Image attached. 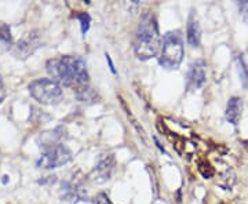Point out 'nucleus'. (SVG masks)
Here are the masks:
<instances>
[{
  "instance_id": "nucleus-1",
  "label": "nucleus",
  "mask_w": 248,
  "mask_h": 204,
  "mask_svg": "<svg viewBox=\"0 0 248 204\" xmlns=\"http://www.w3.org/2000/svg\"><path fill=\"white\" fill-rule=\"evenodd\" d=\"M48 75L60 86L69 87L75 93L89 87L90 76L87 65L79 55H61L46 63Z\"/></svg>"
},
{
  "instance_id": "nucleus-2",
  "label": "nucleus",
  "mask_w": 248,
  "mask_h": 204,
  "mask_svg": "<svg viewBox=\"0 0 248 204\" xmlns=\"http://www.w3.org/2000/svg\"><path fill=\"white\" fill-rule=\"evenodd\" d=\"M161 36H160L159 25L155 14L148 11L142 14L140 24L134 36V51L135 55L142 60H151L160 54L161 50Z\"/></svg>"
},
{
  "instance_id": "nucleus-3",
  "label": "nucleus",
  "mask_w": 248,
  "mask_h": 204,
  "mask_svg": "<svg viewBox=\"0 0 248 204\" xmlns=\"http://www.w3.org/2000/svg\"><path fill=\"white\" fill-rule=\"evenodd\" d=\"M184 60V40L179 31L167 32L159 54V63L164 69H178Z\"/></svg>"
},
{
  "instance_id": "nucleus-4",
  "label": "nucleus",
  "mask_w": 248,
  "mask_h": 204,
  "mask_svg": "<svg viewBox=\"0 0 248 204\" xmlns=\"http://www.w3.org/2000/svg\"><path fill=\"white\" fill-rule=\"evenodd\" d=\"M31 95L42 105H57L63 97L62 87L53 79H36L28 86Z\"/></svg>"
},
{
  "instance_id": "nucleus-5",
  "label": "nucleus",
  "mask_w": 248,
  "mask_h": 204,
  "mask_svg": "<svg viewBox=\"0 0 248 204\" xmlns=\"http://www.w3.org/2000/svg\"><path fill=\"white\" fill-rule=\"evenodd\" d=\"M43 151H45L43 155L36 163V166L39 169H57V167H61L63 164L69 163L72 160V152L62 143L45 148Z\"/></svg>"
},
{
  "instance_id": "nucleus-6",
  "label": "nucleus",
  "mask_w": 248,
  "mask_h": 204,
  "mask_svg": "<svg viewBox=\"0 0 248 204\" xmlns=\"http://www.w3.org/2000/svg\"><path fill=\"white\" fill-rule=\"evenodd\" d=\"M42 46V33L39 31H31L22 36L13 47V54L18 60H27Z\"/></svg>"
},
{
  "instance_id": "nucleus-7",
  "label": "nucleus",
  "mask_w": 248,
  "mask_h": 204,
  "mask_svg": "<svg viewBox=\"0 0 248 204\" xmlns=\"http://www.w3.org/2000/svg\"><path fill=\"white\" fill-rule=\"evenodd\" d=\"M113 170H115V155L110 152L101 153L90 174V178L97 184H104L112 178Z\"/></svg>"
},
{
  "instance_id": "nucleus-8",
  "label": "nucleus",
  "mask_w": 248,
  "mask_h": 204,
  "mask_svg": "<svg viewBox=\"0 0 248 204\" xmlns=\"http://www.w3.org/2000/svg\"><path fill=\"white\" fill-rule=\"evenodd\" d=\"M205 81H207V63L204 60H196L189 66L186 89L189 91H196L202 89Z\"/></svg>"
},
{
  "instance_id": "nucleus-9",
  "label": "nucleus",
  "mask_w": 248,
  "mask_h": 204,
  "mask_svg": "<svg viewBox=\"0 0 248 204\" xmlns=\"http://www.w3.org/2000/svg\"><path fill=\"white\" fill-rule=\"evenodd\" d=\"M62 199L69 203H78V202H86L87 200V192L83 187V182L79 178H72L65 182H62Z\"/></svg>"
},
{
  "instance_id": "nucleus-10",
  "label": "nucleus",
  "mask_w": 248,
  "mask_h": 204,
  "mask_svg": "<svg viewBox=\"0 0 248 204\" xmlns=\"http://www.w3.org/2000/svg\"><path fill=\"white\" fill-rule=\"evenodd\" d=\"M186 39L187 43L192 47H199L202 40V28L199 24V19L196 17L195 11L190 13L187 18V25H186Z\"/></svg>"
},
{
  "instance_id": "nucleus-11",
  "label": "nucleus",
  "mask_w": 248,
  "mask_h": 204,
  "mask_svg": "<svg viewBox=\"0 0 248 204\" xmlns=\"http://www.w3.org/2000/svg\"><path fill=\"white\" fill-rule=\"evenodd\" d=\"M241 109H243V101L239 97H232L228 102L226 107V120L233 126H237L240 122V116H241Z\"/></svg>"
},
{
  "instance_id": "nucleus-12",
  "label": "nucleus",
  "mask_w": 248,
  "mask_h": 204,
  "mask_svg": "<svg viewBox=\"0 0 248 204\" xmlns=\"http://www.w3.org/2000/svg\"><path fill=\"white\" fill-rule=\"evenodd\" d=\"M62 128L61 127H58V128H55L54 131H48V133L42 134V137H40V140H42V148L45 149V148H48V146H54V145H58V143H61V138H62Z\"/></svg>"
},
{
  "instance_id": "nucleus-13",
  "label": "nucleus",
  "mask_w": 248,
  "mask_h": 204,
  "mask_svg": "<svg viewBox=\"0 0 248 204\" xmlns=\"http://www.w3.org/2000/svg\"><path fill=\"white\" fill-rule=\"evenodd\" d=\"M75 95L76 98L81 101V102H89V104H93V102H95L98 99L97 93L94 91V90L91 89V87H86V89L80 90L78 93H75Z\"/></svg>"
},
{
  "instance_id": "nucleus-14",
  "label": "nucleus",
  "mask_w": 248,
  "mask_h": 204,
  "mask_svg": "<svg viewBox=\"0 0 248 204\" xmlns=\"http://www.w3.org/2000/svg\"><path fill=\"white\" fill-rule=\"evenodd\" d=\"M237 66H239L240 81H241L244 89H248V66L241 54L237 55Z\"/></svg>"
},
{
  "instance_id": "nucleus-15",
  "label": "nucleus",
  "mask_w": 248,
  "mask_h": 204,
  "mask_svg": "<svg viewBox=\"0 0 248 204\" xmlns=\"http://www.w3.org/2000/svg\"><path fill=\"white\" fill-rule=\"evenodd\" d=\"M13 43V36H11V29L7 24L0 22V46L3 47H10Z\"/></svg>"
},
{
  "instance_id": "nucleus-16",
  "label": "nucleus",
  "mask_w": 248,
  "mask_h": 204,
  "mask_svg": "<svg viewBox=\"0 0 248 204\" xmlns=\"http://www.w3.org/2000/svg\"><path fill=\"white\" fill-rule=\"evenodd\" d=\"M75 17L79 19L80 22V28H81V33L83 35H86L87 32H89L90 27H91V17H90L89 13H86V11H80L78 13Z\"/></svg>"
},
{
  "instance_id": "nucleus-17",
  "label": "nucleus",
  "mask_w": 248,
  "mask_h": 204,
  "mask_svg": "<svg viewBox=\"0 0 248 204\" xmlns=\"http://www.w3.org/2000/svg\"><path fill=\"white\" fill-rule=\"evenodd\" d=\"M122 105H123L124 110H125V113H127V116H128V119L131 120V125H133L134 127H135V130H137V131L140 133V137H142V140L146 142V133H145V130L142 128V126L138 125V120H137V119L134 117L133 113H131V110H130L128 108L125 107V104H124L123 101H122Z\"/></svg>"
},
{
  "instance_id": "nucleus-18",
  "label": "nucleus",
  "mask_w": 248,
  "mask_h": 204,
  "mask_svg": "<svg viewBox=\"0 0 248 204\" xmlns=\"http://www.w3.org/2000/svg\"><path fill=\"white\" fill-rule=\"evenodd\" d=\"M95 204H113L112 203V200L108 197V195H105V193H98L97 196H95Z\"/></svg>"
},
{
  "instance_id": "nucleus-19",
  "label": "nucleus",
  "mask_w": 248,
  "mask_h": 204,
  "mask_svg": "<svg viewBox=\"0 0 248 204\" xmlns=\"http://www.w3.org/2000/svg\"><path fill=\"white\" fill-rule=\"evenodd\" d=\"M7 95V91H6V87H4V83H3V79L0 76V104L4 101V98Z\"/></svg>"
},
{
  "instance_id": "nucleus-20",
  "label": "nucleus",
  "mask_w": 248,
  "mask_h": 204,
  "mask_svg": "<svg viewBox=\"0 0 248 204\" xmlns=\"http://www.w3.org/2000/svg\"><path fill=\"white\" fill-rule=\"evenodd\" d=\"M105 55H107V61H108V63H109V68H110V72H112V73H115L116 75V68H115V65H113V61H112V58H110V55H109V54H105Z\"/></svg>"
}]
</instances>
